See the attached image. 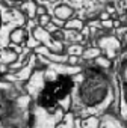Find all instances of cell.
I'll return each instance as SVG.
<instances>
[{"mask_svg":"<svg viewBox=\"0 0 127 128\" xmlns=\"http://www.w3.org/2000/svg\"><path fill=\"white\" fill-rule=\"evenodd\" d=\"M106 90H107V84L104 77L100 76L98 72H92L88 77V80L83 83L80 89V96L85 104L94 106V104H98L106 96Z\"/></svg>","mask_w":127,"mask_h":128,"instance_id":"1","label":"cell"},{"mask_svg":"<svg viewBox=\"0 0 127 128\" xmlns=\"http://www.w3.org/2000/svg\"><path fill=\"white\" fill-rule=\"evenodd\" d=\"M71 86H73V82L68 77H60L57 82L48 83L47 88L42 90V94L39 96L41 106H44V107L53 106L59 98H64L67 95V92L71 89Z\"/></svg>","mask_w":127,"mask_h":128,"instance_id":"2","label":"cell"}]
</instances>
